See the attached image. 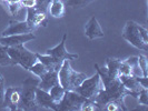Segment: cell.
<instances>
[{
    "label": "cell",
    "instance_id": "cell-9",
    "mask_svg": "<svg viewBox=\"0 0 148 111\" xmlns=\"http://www.w3.org/2000/svg\"><path fill=\"white\" fill-rule=\"evenodd\" d=\"M20 87H9L5 91V109L15 111L18 110V104L20 101Z\"/></svg>",
    "mask_w": 148,
    "mask_h": 111
},
{
    "label": "cell",
    "instance_id": "cell-27",
    "mask_svg": "<svg viewBox=\"0 0 148 111\" xmlns=\"http://www.w3.org/2000/svg\"><path fill=\"white\" fill-rule=\"evenodd\" d=\"M7 3H8L9 12H10L12 16L18 15V12L23 8L21 5H20V2H7Z\"/></svg>",
    "mask_w": 148,
    "mask_h": 111
},
{
    "label": "cell",
    "instance_id": "cell-1",
    "mask_svg": "<svg viewBox=\"0 0 148 111\" xmlns=\"http://www.w3.org/2000/svg\"><path fill=\"white\" fill-rule=\"evenodd\" d=\"M121 36L135 48L144 51L148 50V31L137 22L128 20L124 27Z\"/></svg>",
    "mask_w": 148,
    "mask_h": 111
},
{
    "label": "cell",
    "instance_id": "cell-3",
    "mask_svg": "<svg viewBox=\"0 0 148 111\" xmlns=\"http://www.w3.org/2000/svg\"><path fill=\"white\" fill-rule=\"evenodd\" d=\"M8 53L12 60L14 66L19 65L26 70H28L38 60L36 53L26 49L23 47V44L15 46V47H8Z\"/></svg>",
    "mask_w": 148,
    "mask_h": 111
},
{
    "label": "cell",
    "instance_id": "cell-26",
    "mask_svg": "<svg viewBox=\"0 0 148 111\" xmlns=\"http://www.w3.org/2000/svg\"><path fill=\"white\" fill-rule=\"evenodd\" d=\"M137 100H138V104H143V106L147 107L148 106V89L147 88L141 89L140 92L138 93Z\"/></svg>",
    "mask_w": 148,
    "mask_h": 111
},
{
    "label": "cell",
    "instance_id": "cell-24",
    "mask_svg": "<svg viewBox=\"0 0 148 111\" xmlns=\"http://www.w3.org/2000/svg\"><path fill=\"white\" fill-rule=\"evenodd\" d=\"M138 57V66H139V69L141 71V74L143 77H148V70H147V58L143 54H139L137 56Z\"/></svg>",
    "mask_w": 148,
    "mask_h": 111
},
{
    "label": "cell",
    "instance_id": "cell-12",
    "mask_svg": "<svg viewBox=\"0 0 148 111\" xmlns=\"http://www.w3.org/2000/svg\"><path fill=\"white\" fill-rule=\"evenodd\" d=\"M85 36L88 38L89 40H95L99 38H104L105 33L99 22L97 20L95 16H91V18L88 20V22L85 26Z\"/></svg>",
    "mask_w": 148,
    "mask_h": 111
},
{
    "label": "cell",
    "instance_id": "cell-16",
    "mask_svg": "<svg viewBox=\"0 0 148 111\" xmlns=\"http://www.w3.org/2000/svg\"><path fill=\"white\" fill-rule=\"evenodd\" d=\"M47 11L53 18H62L66 14L65 5L61 0H50L47 6Z\"/></svg>",
    "mask_w": 148,
    "mask_h": 111
},
{
    "label": "cell",
    "instance_id": "cell-18",
    "mask_svg": "<svg viewBox=\"0 0 148 111\" xmlns=\"http://www.w3.org/2000/svg\"><path fill=\"white\" fill-rule=\"evenodd\" d=\"M123 60L117 59V58H107L106 59V68L108 74L112 78H117L118 77V70L119 66Z\"/></svg>",
    "mask_w": 148,
    "mask_h": 111
},
{
    "label": "cell",
    "instance_id": "cell-30",
    "mask_svg": "<svg viewBox=\"0 0 148 111\" xmlns=\"http://www.w3.org/2000/svg\"><path fill=\"white\" fill-rule=\"evenodd\" d=\"M37 2H38V0H21V1H20V5H21L22 7L29 9V8L36 7Z\"/></svg>",
    "mask_w": 148,
    "mask_h": 111
},
{
    "label": "cell",
    "instance_id": "cell-14",
    "mask_svg": "<svg viewBox=\"0 0 148 111\" xmlns=\"http://www.w3.org/2000/svg\"><path fill=\"white\" fill-rule=\"evenodd\" d=\"M57 83H59L58 70H48L47 74L40 78V82H39L38 88L42 89L45 91H49Z\"/></svg>",
    "mask_w": 148,
    "mask_h": 111
},
{
    "label": "cell",
    "instance_id": "cell-20",
    "mask_svg": "<svg viewBox=\"0 0 148 111\" xmlns=\"http://www.w3.org/2000/svg\"><path fill=\"white\" fill-rule=\"evenodd\" d=\"M28 71H30L34 76H36L38 78H41V77H44L45 74H47L48 69H47V67L45 66V65H42L39 60H37V61L28 69Z\"/></svg>",
    "mask_w": 148,
    "mask_h": 111
},
{
    "label": "cell",
    "instance_id": "cell-4",
    "mask_svg": "<svg viewBox=\"0 0 148 111\" xmlns=\"http://www.w3.org/2000/svg\"><path fill=\"white\" fill-rule=\"evenodd\" d=\"M103 89H104V84H103V81L100 79V76L97 72L92 77L86 78L77 88L75 89V91H77L79 95H82L86 99L94 100Z\"/></svg>",
    "mask_w": 148,
    "mask_h": 111
},
{
    "label": "cell",
    "instance_id": "cell-15",
    "mask_svg": "<svg viewBox=\"0 0 148 111\" xmlns=\"http://www.w3.org/2000/svg\"><path fill=\"white\" fill-rule=\"evenodd\" d=\"M118 78L119 80L121 81V83L124 84V87L132 92V97L137 99L138 93L140 92L143 87L138 82V80L136 79V77L135 76H129V77H118Z\"/></svg>",
    "mask_w": 148,
    "mask_h": 111
},
{
    "label": "cell",
    "instance_id": "cell-33",
    "mask_svg": "<svg viewBox=\"0 0 148 111\" xmlns=\"http://www.w3.org/2000/svg\"><path fill=\"white\" fill-rule=\"evenodd\" d=\"M2 82H5V79H3V77H2V76H0V84H1Z\"/></svg>",
    "mask_w": 148,
    "mask_h": 111
},
{
    "label": "cell",
    "instance_id": "cell-21",
    "mask_svg": "<svg viewBox=\"0 0 148 111\" xmlns=\"http://www.w3.org/2000/svg\"><path fill=\"white\" fill-rule=\"evenodd\" d=\"M0 66H14L12 60L8 53V47L0 44Z\"/></svg>",
    "mask_w": 148,
    "mask_h": 111
},
{
    "label": "cell",
    "instance_id": "cell-7",
    "mask_svg": "<svg viewBox=\"0 0 148 111\" xmlns=\"http://www.w3.org/2000/svg\"><path fill=\"white\" fill-rule=\"evenodd\" d=\"M66 40H67V33H64L62 36V39L59 42V44H57L56 47H53L51 49H47L46 50V53L51 56L52 58L59 61V62H62L64 60H77L79 58V56L77 53H69V52L66 50Z\"/></svg>",
    "mask_w": 148,
    "mask_h": 111
},
{
    "label": "cell",
    "instance_id": "cell-34",
    "mask_svg": "<svg viewBox=\"0 0 148 111\" xmlns=\"http://www.w3.org/2000/svg\"><path fill=\"white\" fill-rule=\"evenodd\" d=\"M2 2H6V0H0V3H2Z\"/></svg>",
    "mask_w": 148,
    "mask_h": 111
},
{
    "label": "cell",
    "instance_id": "cell-25",
    "mask_svg": "<svg viewBox=\"0 0 148 111\" xmlns=\"http://www.w3.org/2000/svg\"><path fill=\"white\" fill-rule=\"evenodd\" d=\"M80 110H82V111H95V110H100V109H99V107L94 102V100L86 99V101L82 104Z\"/></svg>",
    "mask_w": 148,
    "mask_h": 111
},
{
    "label": "cell",
    "instance_id": "cell-17",
    "mask_svg": "<svg viewBox=\"0 0 148 111\" xmlns=\"http://www.w3.org/2000/svg\"><path fill=\"white\" fill-rule=\"evenodd\" d=\"M37 56V59L42 63L45 66L47 67L48 70H59L60 67H61V63L62 62H59L55 58H52L51 56L49 54H40V53H36Z\"/></svg>",
    "mask_w": 148,
    "mask_h": 111
},
{
    "label": "cell",
    "instance_id": "cell-10",
    "mask_svg": "<svg viewBox=\"0 0 148 111\" xmlns=\"http://www.w3.org/2000/svg\"><path fill=\"white\" fill-rule=\"evenodd\" d=\"M34 29L26 21H17V20H10L9 25L6 29L1 32V37H7L12 35H20V33H28L32 32Z\"/></svg>",
    "mask_w": 148,
    "mask_h": 111
},
{
    "label": "cell",
    "instance_id": "cell-5",
    "mask_svg": "<svg viewBox=\"0 0 148 111\" xmlns=\"http://www.w3.org/2000/svg\"><path fill=\"white\" fill-rule=\"evenodd\" d=\"M86 101V98L79 95L75 90H66L62 99L57 104V111H76L80 110L82 104Z\"/></svg>",
    "mask_w": 148,
    "mask_h": 111
},
{
    "label": "cell",
    "instance_id": "cell-29",
    "mask_svg": "<svg viewBox=\"0 0 148 111\" xmlns=\"http://www.w3.org/2000/svg\"><path fill=\"white\" fill-rule=\"evenodd\" d=\"M5 91H6L5 82H2L0 84V110L5 109V104H3V101H5Z\"/></svg>",
    "mask_w": 148,
    "mask_h": 111
},
{
    "label": "cell",
    "instance_id": "cell-2",
    "mask_svg": "<svg viewBox=\"0 0 148 111\" xmlns=\"http://www.w3.org/2000/svg\"><path fill=\"white\" fill-rule=\"evenodd\" d=\"M87 76L82 72L75 71L70 66L69 60H64L61 67L58 70V79L61 87H64L65 90H75L85 79Z\"/></svg>",
    "mask_w": 148,
    "mask_h": 111
},
{
    "label": "cell",
    "instance_id": "cell-8",
    "mask_svg": "<svg viewBox=\"0 0 148 111\" xmlns=\"http://www.w3.org/2000/svg\"><path fill=\"white\" fill-rule=\"evenodd\" d=\"M30 27L34 30H36L40 26H47V12L40 11L36 8H29L27 9V19Z\"/></svg>",
    "mask_w": 148,
    "mask_h": 111
},
{
    "label": "cell",
    "instance_id": "cell-13",
    "mask_svg": "<svg viewBox=\"0 0 148 111\" xmlns=\"http://www.w3.org/2000/svg\"><path fill=\"white\" fill-rule=\"evenodd\" d=\"M36 102H37L39 108L57 111V104L52 101L49 92L45 91L42 89L36 88Z\"/></svg>",
    "mask_w": 148,
    "mask_h": 111
},
{
    "label": "cell",
    "instance_id": "cell-6",
    "mask_svg": "<svg viewBox=\"0 0 148 111\" xmlns=\"http://www.w3.org/2000/svg\"><path fill=\"white\" fill-rule=\"evenodd\" d=\"M20 101L18 110H38L40 109L36 102V88L29 86L20 87Z\"/></svg>",
    "mask_w": 148,
    "mask_h": 111
},
{
    "label": "cell",
    "instance_id": "cell-22",
    "mask_svg": "<svg viewBox=\"0 0 148 111\" xmlns=\"http://www.w3.org/2000/svg\"><path fill=\"white\" fill-rule=\"evenodd\" d=\"M129 76H134L133 69H132V67L129 66L125 60H123L120 66H119L118 77H129Z\"/></svg>",
    "mask_w": 148,
    "mask_h": 111
},
{
    "label": "cell",
    "instance_id": "cell-28",
    "mask_svg": "<svg viewBox=\"0 0 148 111\" xmlns=\"http://www.w3.org/2000/svg\"><path fill=\"white\" fill-rule=\"evenodd\" d=\"M39 82H40V78L38 77H30V78H27L25 81L22 82V86H29V87H35V88H38L39 87Z\"/></svg>",
    "mask_w": 148,
    "mask_h": 111
},
{
    "label": "cell",
    "instance_id": "cell-23",
    "mask_svg": "<svg viewBox=\"0 0 148 111\" xmlns=\"http://www.w3.org/2000/svg\"><path fill=\"white\" fill-rule=\"evenodd\" d=\"M94 1L96 0H67L66 6L71 8H85Z\"/></svg>",
    "mask_w": 148,
    "mask_h": 111
},
{
    "label": "cell",
    "instance_id": "cell-31",
    "mask_svg": "<svg viewBox=\"0 0 148 111\" xmlns=\"http://www.w3.org/2000/svg\"><path fill=\"white\" fill-rule=\"evenodd\" d=\"M105 109H106V110H108V111L121 110V109H120V107H119V106L116 104V102H114V101H110V102H108V104L105 106Z\"/></svg>",
    "mask_w": 148,
    "mask_h": 111
},
{
    "label": "cell",
    "instance_id": "cell-19",
    "mask_svg": "<svg viewBox=\"0 0 148 111\" xmlns=\"http://www.w3.org/2000/svg\"><path fill=\"white\" fill-rule=\"evenodd\" d=\"M48 92H49V95H50V97H51L52 101H53L56 104H58L60 100L62 99V97H64V95H65L66 90H65L64 87H61L60 83H57V84H55Z\"/></svg>",
    "mask_w": 148,
    "mask_h": 111
},
{
    "label": "cell",
    "instance_id": "cell-32",
    "mask_svg": "<svg viewBox=\"0 0 148 111\" xmlns=\"http://www.w3.org/2000/svg\"><path fill=\"white\" fill-rule=\"evenodd\" d=\"M136 79L138 80L143 88L148 89V77H136Z\"/></svg>",
    "mask_w": 148,
    "mask_h": 111
},
{
    "label": "cell",
    "instance_id": "cell-11",
    "mask_svg": "<svg viewBox=\"0 0 148 111\" xmlns=\"http://www.w3.org/2000/svg\"><path fill=\"white\" fill-rule=\"evenodd\" d=\"M34 39H36V36L32 32L12 35V36H7V37H0V44L6 46V47H15V46L25 44L26 42H29Z\"/></svg>",
    "mask_w": 148,
    "mask_h": 111
}]
</instances>
